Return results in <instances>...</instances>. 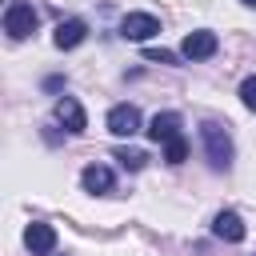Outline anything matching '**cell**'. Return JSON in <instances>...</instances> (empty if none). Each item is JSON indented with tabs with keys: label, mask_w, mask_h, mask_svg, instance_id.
<instances>
[{
	"label": "cell",
	"mask_w": 256,
	"mask_h": 256,
	"mask_svg": "<svg viewBox=\"0 0 256 256\" xmlns=\"http://www.w3.org/2000/svg\"><path fill=\"white\" fill-rule=\"evenodd\" d=\"M164 160H168V164H184V160H188V140H184V136L168 140V144H164Z\"/></svg>",
	"instance_id": "4fadbf2b"
},
{
	"label": "cell",
	"mask_w": 256,
	"mask_h": 256,
	"mask_svg": "<svg viewBox=\"0 0 256 256\" xmlns=\"http://www.w3.org/2000/svg\"><path fill=\"white\" fill-rule=\"evenodd\" d=\"M80 184H84L88 192H112V168H104V164H88V168L80 172Z\"/></svg>",
	"instance_id": "8fae6325"
},
{
	"label": "cell",
	"mask_w": 256,
	"mask_h": 256,
	"mask_svg": "<svg viewBox=\"0 0 256 256\" xmlns=\"http://www.w3.org/2000/svg\"><path fill=\"white\" fill-rule=\"evenodd\" d=\"M144 132H148V140H152V144H168V140H176V136H180V116H176V112H156V116L148 120V128H144Z\"/></svg>",
	"instance_id": "52a82bcc"
},
{
	"label": "cell",
	"mask_w": 256,
	"mask_h": 256,
	"mask_svg": "<svg viewBox=\"0 0 256 256\" xmlns=\"http://www.w3.org/2000/svg\"><path fill=\"white\" fill-rule=\"evenodd\" d=\"M144 60H152V64H176V52H164V48H144Z\"/></svg>",
	"instance_id": "9a60e30c"
},
{
	"label": "cell",
	"mask_w": 256,
	"mask_h": 256,
	"mask_svg": "<svg viewBox=\"0 0 256 256\" xmlns=\"http://www.w3.org/2000/svg\"><path fill=\"white\" fill-rule=\"evenodd\" d=\"M200 140H204V156H208V164H212L216 172L232 164V136L224 132V124L204 120V124H200Z\"/></svg>",
	"instance_id": "6da1fadb"
},
{
	"label": "cell",
	"mask_w": 256,
	"mask_h": 256,
	"mask_svg": "<svg viewBox=\"0 0 256 256\" xmlns=\"http://www.w3.org/2000/svg\"><path fill=\"white\" fill-rule=\"evenodd\" d=\"M240 4H248V8H256V0H240Z\"/></svg>",
	"instance_id": "2e32d148"
},
{
	"label": "cell",
	"mask_w": 256,
	"mask_h": 256,
	"mask_svg": "<svg viewBox=\"0 0 256 256\" xmlns=\"http://www.w3.org/2000/svg\"><path fill=\"white\" fill-rule=\"evenodd\" d=\"M24 244H28L36 256H48V252L56 248V228H52V224H28Z\"/></svg>",
	"instance_id": "30bf717a"
},
{
	"label": "cell",
	"mask_w": 256,
	"mask_h": 256,
	"mask_svg": "<svg viewBox=\"0 0 256 256\" xmlns=\"http://www.w3.org/2000/svg\"><path fill=\"white\" fill-rule=\"evenodd\" d=\"M212 232H216L220 240H228V244H240V240L248 236V228H244V220H240L236 212H216V220H212Z\"/></svg>",
	"instance_id": "9c48e42d"
},
{
	"label": "cell",
	"mask_w": 256,
	"mask_h": 256,
	"mask_svg": "<svg viewBox=\"0 0 256 256\" xmlns=\"http://www.w3.org/2000/svg\"><path fill=\"white\" fill-rule=\"evenodd\" d=\"M104 128H108L112 136H136V132H140V108H136V104H116V108H108Z\"/></svg>",
	"instance_id": "277c9868"
},
{
	"label": "cell",
	"mask_w": 256,
	"mask_h": 256,
	"mask_svg": "<svg viewBox=\"0 0 256 256\" xmlns=\"http://www.w3.org/2000/svg\"><path fill=\"white\" fill-rule=\"evenodd\" d=\"M116 160H120L128 172H140V168L148 164V156H144L140 148H116Z\"/></svg>",
	"instance_id": "7c38bea8"
},
{
	"label": "cell",
	"mask_w": 256,
	"mask_h": 256,
	"mask_svg": "<svg viewBox=\"0 0 256 256\" xmlns=\"http://www.w3.org/2000/svg\"><path fill=\"white\" fill-rule=\"evenodd\" d=\"M84 36H88V24H84L80 16H72V20H60V24H56L52 44H56V48H76V44H84Z\"/></svg>",
	"instance_id": "ba28073f"
},
{
	"label": "cell",
	"mask_w": 256,
	"mask_h": 256,
	"mask_svg": "<svg viewBox=\"0 0 256 256\" xmlns=\"http://www.w3.org/2000/svg\"><path fill=\"white\" fill-rule=\"evenodd\" d=\"M240 100H244V108L256 112V76H244V84H240Z\"/></svg>",
	"instance_id": "5bb4252c"
},
{
	"label": "cell",
	"mask_w": 256,
	"mask_h": 256,
	"mask_svg": "<svg viewBox=\"0 0 256 256\" xmlns=\"http://www.w3.org/2000/svg\"><path fill=\"white\" fill-rule=\"evenodd\" d=\"M156 32H160V20H156L152 12H128V16L120 20V36H124V40L144 44V40H152Z\"/></svg>",
	"instance_id": "3957f363"
},
{
	"label": "cell",
	"mask_w": 256,
	"mask_h": 256,
	"mask_svg": "<svg viewBox=\"0 0 256 256\" xmlns=\"http://www.w3.org/2000/svg\"><path fill=\"white\" fill-rule=\"evenodd\" d=\"M56 120H60L72 136H80V132L88 128V116H84V108H80L76 96H60V100H56Z\"/></svg>",
	"instance_id": "8992f818"
},
{
	"label": "cell",
	"mask_w": 256,
	"mask_h": 256,
	"mask_svg": "<svg viewBox=\"0 0 256 256\" xmlns=\"http://www.w3.org/2000/svg\"><path fill=\"white\" fill-rule=\"evenodd\" d=\"M216 48H220L216 32L200 28V32H188V36H184V44H180V56H188V60H212V56H216Z\"/></svg>",
	"instance_id": "5b68a950"
},
{
	"label": "cell",
	"mask_w": 256,
	"mask_h": 256,
	"mask_svg": "<svg viewBox=\"0 0 256 256\" xmlns=\"http://www.w3.org/2000/svg\"><path fill=\"white\" fill-rule=\"evenodd\" d=\"M36 24H40V16H36V8H32V4H24V0H12V4L4 8V32H8L12 40H24V36H32V32H36Z\"/></svg>",
	"instance_id": "7a4b0ae2"
}]
</instances>
